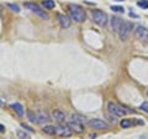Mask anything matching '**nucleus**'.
<instances>
[{
	"mask_svg": "<svg viewBox=\"0 0 148 139\" xmlns=\"http://www.w3.org/2000/svg\"><path fill=\"white\" fill-rule=\"evenodd\" d=\"M140 139H148V137H147V136H142Z\"/></svg>",
	"mask_w": 148,
	"mask_h": 139,
	"instance_id": "29",
	"label": "nucleus"
},
{
	"mask_svg": "<svg viewBox=\"0 0 148 139\" xmlns=\"http://www.w3.org/2000/svg\"><path fill=\"white\" fill-rule=\"evenodd\" d=\"M52 117H53L54 121L57 123H59V124H64L67 121L66 112H63V111H61V110H54L52 112Z\"/></svg>",
	"mask_w": 148,
	"mask_h": 139,
	"instance_id": "8",
	"label": "nucleus"
},
{
	"mask_svg": "<svg viewBox=\"0 0 148 139\" xmlns=\"http://www.w3.org/2000/svg\"><path fill=\"white\" fill-rule=\"evenodd\" d=\"M8 7H9V9H11V10H12V11H15V12H20V7H18V5H16V4L9 3V4H8Z\"/></svg>",
	"mask_w": 148,
	"mask_h": 139,
	"instance_id": "21",
	"label": "nucleus"
},
{
	"mask_svg": "<svg viewBox=\"0 0 148 139\" xmlns=\"http://www.w3.org/2000/svg\"><path fill=\"white\" fill-rule=\"evenodd\" d=\"M90 138L91 139H95L96 138V134H90Z\"/></svg>",
	"mask_w": 148,
	"mask_h": 139,
	"instance_id": "28",
	"label": "nucleus"
},
{
	"mask_svg": "<svg viewBox=\"0 0 148 139\" xmlns=\"http://www.w3.org/2000/svg\"><path fill=\"white\" fill-rule=\"evenodd\" d=\"M16 136H17V138H20V139H31L29 134H27L25 131H21V129L16 131Z\"/></svg>",
	"mask_w": 148,
	"mask_h": 139,
	"instance_id": "19",
	"label": "nucleus"
},
{
	"mask_svg": "<svg viewBox=\"0 0 148 139\" xmlns=\"http://www.w3.org/2000/svg\"><path fill=\"white\" fill-rule=\"evenodd\" d=\"M111 10H112L114 12H120V14L125 12V9L122 6H119V5H112L111 6Z\"/></svg>",
	"mask_w": 148,
	"mask_h": 139,
	"instance_id": "20",
	"label": "nucleus"
},
{
	"mask_svg": "<svg viewBox=\"0 0 148 139\" xmlns=\"http://www.w3.org/2000/svg\"><path fill=\"white\" fill-rule=\"evenodd\" d=\"M43 6L46 9H48V10H51V9H54L56 6V3H54V0H43Z\"/></svg>",
	"mask_w": 148,
	"mask_h": 139,
	"instance_id": "18",
	"label": "nucleus"
},
{
	"mask_svg": "<svg viewBox=\"0 0 148 139\" xmlns=\"http://www.w3.org/2000/svg\"><path fill=\"white\" fill-rule=\"evenodd\" d=\"M135 35L138 40L141 41H148V29L143 26H137L135 30Z\"/></svg>",
	"mask_w": 148,
	"mask_h": 139,
	"instance_id": "10",
	"label": "nucleus"
},
{
	"mask_svg": "<svg viewBox=\"0 0 148 139\" xmlns=\"http://www.w3.org/2000/svg\"><path fill=\"white\" fill-rule=\"evenodd\" d=\"M56 134L59 137L68 138L73 134V131L68 126H62V124H59V126H56Z\"/></svg>",
	"mask_w": 148,
	"mask_h": 139,
	"instance_id": "7",
	"label": "nucleus"
},
{
	"mask_svg": "<svg viewBox=\"0 0 148 139\" xmlns=\"http://www.w3.org/2000/svg\"><path fill=\"white\" fill-rule=\"evenodd\" d=\"M24 5H25L26 9H29L31 12H34V14H36V15H38L41 18H45V20H48V18H49L48 14L46 12L45 10H42L41 6L37 5L36 3H25Z\"/></svg>",
	"mask_w": 148,
	"mask_h": 139,
	"instance_id": "4",
	"label": "nucleus"
},
{
	"mask_svg": "<svg viewBox=\"0 0 148 139\" xmlns=\"http://www.w3.org/2000/svg\"><path fill=\"white\" fill-rule=\"evenodd\" d=\"M133 124V121H131V119H128V118H123L121 122H120V126H121V128L123 129H127L130 128Z\"/></svg>",
	"mask_w": 148,
	"mask_h": 139,
	"instance_id": "15",
	"label": "nucleus"
},
{
	"mask_svg": "<svg viewBox=\"0 0 148 139\" xmlns=\"http://www.w3.org/2000/svg\"><path fill=\"white\" fill-rule=\"evenodd\" d=\"M11 108L15 111V112L20 116V117H22L25 113V110H24V106H22L21 104H18V102H15V104H12L11 105Z\"/></svg>",
	"mask_w": 148,
	"mask_h": 139,
	"instance_id": "14",
	"label": "nucleus"
},
{
	"mask_svg": "<svg viewBox=\"0 0 148 139\" xmlns=\"http://www.w3.org/2000/svg\"><path fill=\"white\" fill-rule=\"evenodd\" d=\"M72 119H74V121H77V122H80L83 124H85V122H86L85 117H83V116L78 114V113H73L72 114Z\"/></svg>",
	"mask_w": 148,
	"mask_h": 139,
	"instance_id": "17",
	"label": "nucleus"
},
{
	"mask_svg": "<svg viewBox=\"0 0 148 139\" xmlns=\"http://www.w3.org/2000/svg\"><path fill=\"white\" fill-rule=\"evenodd\" d=\"M130 16L131 17H138V15H136V14H133V12H130Z\"/></svg>",
	"mask_w": 148,
	"mask_h": 139,
	"instance_id": "27",
	"label": "nucleus"
},
{
	"mask_svg": "<svg viewBox=\"0 0 148 139\" xmlns=\"http://www.w3.org/2000/svg\"><path fill=\"white\" fill-rule=\"evenodd\" d=\"M67 126L72 129L73 132H75V133H83L84 132V124L80 123V122H77V121H74V119H71V121H68L67 122Z\"/></svg>",
	"mask_w": 148,
	"mask_h": 139,
	"instance_id": "9",
	"label": "nucleus"
},
{
	"mask_svg": "<svg viewBox=\"0 0 148 139\" xmlns=\"http://www.w3.org/2000/svg\"><path fill=\"white\" fill-rule=\"evenodd\" d=\"M42 131L45 133L49 134V136H54V134H56V126H45L42 128Z\"/></svg>",
	"mask_w": 148,
	"mask_h": 139,
	"instance_id": "16",
	"label": "nucleus"
},
{
	"mask_svg": "<svg viewBox=\"0 0 148 139\" xmlns=\"http://www.w3.org/2000/svg\"><path fill=\"white\" fill-rule=\"evenodd\" d=\"M68 12H69V17L74 20L78 24L84 22L86 20V12L80 5L77 4H69L68 5Z\"/></svg>",
	"mask_w": 148,
	"mask_h": 139,
	"instance_id": "1",
	"label": "nucleus"
},
{
	"mask_svg": "<svg viewBox=\"0 0 148 139\" xmlns=\"http://www.w3.org/2000/svg\"><path fill=\"white\" fill-rule=\"evenodd\" d=\"M147 96H148V91H147Z\"/></svg>",
	"mask_w": 148,
	"mask_h": 139,
	"instance_id": "32",
	"label": "nucleus"
},
{
	"mask_svg": "<svg viewBox=\"0 0 148 139\" xmlns=\"http://www.w3.org/2000/svg\"><path fill=\"white\" fill-rule=\"evenodd\" d=\"M138 6L143 9H148V0H141V1H138Z\"/></svg>",
	"mask_w": 148,
	"mask_h": 139,
	"instance_id": "22",
	"label": "nucleus"
},
{
	"mask_svg": "<svg viewBox=\"0 0 148 139\" xmlns=\"http://www.w3.org/2000/svg\"><path fill=\"white\" fill-rule=\"evenodd\" d=\"M27 117H29L30 122H36V114H34V113L31 112V111H29V112H27Z\"/></svg>",
	"mask_w": 148,
	"mask_h": 139,
	"instance_id": "24",
	"label": "nucleus"
},
{
	"mask_svg": "<svg viewBox=\"0 0 148 139\" xmlns=\"http://www.w3.org/2000/svg\"><path fill=\"white\" fill-rule=\"evenodd\" d=\"M57 18H58V22H59V25H61V27H63V29H69V27H71L72 18L69 16L63 15V14H58Z\"/></svg>",
	"mask_w": 148,
	"mask_h": 139,
	"instance_id": "11",
	"label": "nucleus"
},
{
	"mask_svg": "<svg viewBox=\"0 0 148 139\" xmlns=\"http://www.w3.org/2000/svg\"><path fill=\"white\" fill-rule=\"evenodd\" d=\"M122 22H123V20L121 17H119V16H112L111 17L110 24H111V29H112V31L114 32H119L120 29H121Z\"/></svg>",
	"mask_w": 148,
	"mask_h": 139,
	"instance_id": "13",
	"label": "nucleus"
},
{
	"mask_svg": "<svg viewBox=\"0 0 148 139\" xmlns=\"http://www.w3.org/2000/svg\"><path fill=\"white\" fill-rule=\"evenodd\" d=\"M51 119L52 118L49 117V114L47 112L40 111V112L36 113V123H38V124H46V123H48Z\"/></svg>",
	"mask_w": 148,
	"mask_h": 139,
	"instance_id": "12",
	"label": "nucleus"
},
{
	"mask_svg": "<svg viewBox=\"0 0 148 139\" xmlns=\"http://www.w3.org/2000/svg\"><path fill=\"white\" fill-rule=\"evenodd\" d=\"M108 111L112 116H116V117H122V116H125L127 113V111L125 110L123 107L119 106L117 104L112 102V101H110V102L108 104Z\"/></svg>",
	"mask_w": 148,
	"mask_h": 139,
	"instance_id": "5",
	"label": "nucleus"
},
{
	"mask_svg": "<svg viewBox=\"0 0 148 139\" xmlns=\"http://www.w3.org/2000/svg\"><path fill=\"white\" fill-rule=\"evenodd\" d=\"M133 30V24L131 21H123L122 25H121V29H120V31L117 32L119 33V37L121 41H126L130 35H131V32Z\"/></svg>",
	"mask_w": 148,
	"mask_h": 139,
	"instance_id": "3",
	"label": "nucleus"
},
{
	"mask_svg": "<svg viewBox=\"0 0 148 139\" xmlns=\"http://www.w3.org/2000/svg\"><path fill=\"white\" fill-rule=\"evenodd\" d=\"M0 133H5V126L0 124Z\"/></svg>",
	"mask_w": 148,
	"mask_h": 139,
	"instance_id": "26",
	"label": "nucleus"
},
{
	"mask_svg": "<svg viewBox=\"0 0 148 139\" xmlns=\"http://www.w3.org/2000/svg\"><path fill=\"white\" fill-rule=\"evenodd\" d=\"M91 17H92V21H94L96 25L101 26V27H105L109 22L108 14L104 12L103 10H92Z\"/></svg>",
	"mask_w": 148,
	"mask_h": 139,
	"instance_id": "2",
	"label": "nucleus"
},
{
	"mask_svg": "<svg viewBox=\"0 0 148 139\" xmlns=\"http://www.w3.org/2000/svg\"><path fill=\"white\" fill-rule=\"evenodd\" d=\"M140 108L143 111V112H146V113H148V102H143V104H141V106H140Z\"/></svg>",
	"mask_w": 148,
	"mask_h": 139,
	"instance_id": "25",
	"label": "nucleus"
},
{
	"mask_svg": "<svg viewBox=\"0 0 148 139\" xmlns=\"http://www.w3.org/2000/svg\"><path fill=\"white\" fill-rule=\"evenodd\" d=\"M115 1H123V0H115Z\"/></svg>",
	"mask_w": 148,
	"mask_h": 139,
	"instance_id": "31",
	"label": "nucleus"
},
{
	"mask_svg": "<svg viewBox=\"0 0 148 139\" xmlns=\"http://www.w3.org/2000/svg\"><path fill=\"white\" fill-rule=\"evenodd\" d=\"M1 106H4V102L1 101V99H0V107H1Z\"/></svg>",
	"mask_w": 148,
	"mask_h": 139,
	"instance_id": "30",
	"label": "nucleus"
},
{
	"mask_svg": "<svg viewBox=\"0 0 148 139\" xmlns=\"http://www.w3.org/2000/svg\"><path fill=\"white\" fill-rule=\"evenodd\" d=\"M88 124H89V127L94 128V129H98V131H103V129L109 128V124L105 121H103V119H99V118L90 119V121H88Z\"/></svg>",
	"mask_w": 148,
	"mask_h": 139,
	"instance_id": "6",
	"label": "nucleus"
},
{
	"mask_svg": "<svg viewBox=\"0 0 148 139\" xmlns=\"http://www.w3.org/2000/svg\"><path fill=\"white\" fill-rule=\"evenodd\" d=\"M21 127H22V128H25V131H27V132L35 133V129H34V128H31L30 126H27V124H25V123H21Z\"/></svg>",
	"mask_w": 148,
	"mask_h": 139,
	"instance_id": "23",
	"label": "nucleus"
}]
</instances>
